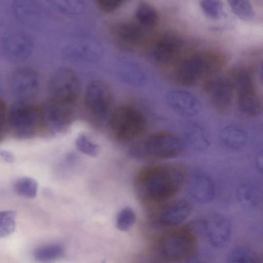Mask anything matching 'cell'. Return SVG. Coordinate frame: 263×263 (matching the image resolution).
<instances>
[{
	"instance_id": "17",
	"label": "cell",
	"mask_w": 263,
	"mask_h": 263,
	"mask_svg": "<svg viewBox=\"0 0 263 263\" xmlns=\"http://www.w3.org/2000/svg\"><path fill=\"white\" fill-rule=\"evenodd\" d=\"M117 71L120 79L125 83L133 86H141L146 80L144 70L133 60L122 57L118 60Z\"/></svg>"
},
{
	"instance_id": "23",
	"label": "cell",
	"mask_w": 263,
	"mask_h": 263,
	"mask_svg": "<svg viewBox=\"0 0 263 263\" xmlns=\"http://www.w3.org/2000/svg\"><path fill=\"white\" fill-rule=\"evenodd\" d=\"M185 138L192 147L198 151L206 149L210 144L207 132L198 125H192L188 127L185 133Z\"/></svg>"
},
{
	"instance_id": "11",
	"label": "cell",
	"mask_w": 263,
	"mask_h": 263,
	"mask_svg": "<svg viewBox=\"0 0 263 263\" xmlns=\"http://www.w3.org/2000/svg\"><path fill=\"white\" fill-rule=\"evenodd\" d=\"M39 85L38 74L31 67L17 68L10 77L11 90L17 101H30L36 95Z\"/></svg>"
},
{
	"instance_id": "20",
	"label": "cell",
	"mask_w": 263,
	"mask_h": 263,
	"mask_svg": "<svg viewBox=\"0 0 263 263\" xmlns=\"http://www.w3.org/2000/svg\"><path fill=\"white\" fill-rule=\"evenodd\" d=\"M141 29V26L138 23H125L116 26L114 33L120 44L132 47L140 41L142 36Z\"/></svg>"
},
{
	"instance_id": "25",
	"label": "cell",
	"mask_w": 263,
	"mask_h": 263,
	"mask_svg": "<svg viewBox=\"0 0 263 263\" xmlns=\"http://www.w3.org/2000/svg\"><path fill=\"white\" fill-rule=\"evenodd\" d=\"M65 249L60 244H51L36 248L33 253L34 259L40 262L52 261L61 258Z\"/></svg>"
},
{
	"instance_id": "24",
	"label": "cell",
	"mask_w": 263,
	"mask_h": 263,
	"mask_svg": "<svg viewBox=\"0 0 263 263\" xmlns=\"http://www.w3.org/2000/svg\"><path fill=\"white\" fill-rule=\"evenodd\" d=\"M135 16L138 24L143 27L153 28L158 22V14L151 5L142 3L136 8Z\"/></svg>"
},
{
	"instance_id": "31",
	"label": "cell",
	"mask_w": 263,
	"mask_h": 263,
	"mask_svg": "<svg viewBox=\"0 0 263 263\" xmlns=\"http://www.w3.org/2000/svg\"><path fill=\"white\" fill-rule=\"evenodd\" d=\"M234 86L238 93L255 91L252 77L246 71H241L235 77Z\"/></svg>"
},
{
	"instance_id": "35",
	"label": "cell",
	"mask_w": 263,
	"mask_h": 263,
	"mask_svg": "<svg viewBox=\"0 0 263 263\" xmlns=\"http://www.w3.org/2000/svg\"><path fill=\"white\" fill-rule=\"evenodd\" d=\"M1 156L4 160L8 163H13L15 161V157L9 151H2L1 152Z\"/></svg>"
},
{
	"instance_id": "21",
	"label": "cell",
	"mask_w": 263,
	"mask_h": 263,
	"mask_svg": "<svg viewBox=\"0 0 263 263\" xmlns=\"http://www.w3.org/2000/svg\"><path fill=\"white\" fill-rule=\"evenodd\" d=\"M219 138L224 146L231 149H239L245 146L248 137L247 133L242 128L229 125L221 129Z\"/></svg>"
},
{
	"instance_id": "14",
	"label": "cell",
	"mask_w": 263,
	"mask_h": 263,
	"mask_svg": "<svg viewBox=\"0 0 263 263\" xmlns=\"http://www.w3.org/2000/svg\"><path fill=\"white\" fill-rule=\"evenodd\" d=\"M166 101L170 108L178 114L184 117H193L199 112L200 102L192 93L180 89L169 91Z\"/></svg>"
},
{
	"instance_id": "19",
	"label": "cell",
	"mask_w": 263,
	"mask_h": 263,
	"mask_svg": "<svg viewBox=\"0 0 263 263\" xmlns=\"http://www.w3.org/2000/svg\"><path fill=\"white\" fill-rule=\"evenodd\" d=\"M237 199L242 206L254 209L260 203L262 191L259 185L252 181L242 183L237 191Z\"/></svg>"
},
{
	"instance_id": "33",
	"label": "cell",
	"mask_w": 263,
	"mask_h": 263,
	"mask_svg": "<svg viewBox=\"0 0 263 263\" xmlns=\"http://www.w3.org/2000/svg\"><path fill=\"white\" fill-rule=\"evenodd\" d=\"M123 2V0H98L97 3L103 11L109 12L118 8Z\"/></svg>"
},
{
	"instance_id": "10",
	"label": "cell",
	"mask_w": 263,
	"mask_h": 263,
	"mask_svg": "<svg viewBox=\"0 0 263 263\" xmlns=\"http://www.w3.org/2000/svg\"><path fill=\"white\" fill-rule=\"evenodd\" d=\"M74 105L49 98L41 107L43 122L53 133L63 132L71 121Z\"/></svg>"
},
{
	"instance_id": "13",
	"label": "cell",
	"mask_w": 263,
	"mask_h": 263,
	"mask_svg": "<svg viewBox=\"0 0 263 263\" xmlns=\"http://www.w3.org/2000/svg\"><path fill=\"white\" fill-rule=\"evenodd\" d=\"M192 205L184 199H178L164 202L159 209L157 218L161 224L175 226L185 221L191 214Z\"/></svg>"
},
{
	"instance_id": "34",
	"label": "cell",
	"mask_w": 263,
	"mask_h": 263,
	"mask_svg": "<svg viewBox=\"0 0 263 263\" xmlns=\"http://www.w3.org/2000/svg\"><path fill=\"white\" fill-rule=\"evenodd\" d=\"M255 161L256 168L263 174V151H260L256 154Z\"/></svg>"
},
{
	"instance_id": "4",
	"label": "cell",
	"mask_w": 263,
	"mask_h": 263,
	"mask_svg": "<svg viewBox=\"0 0 263 263\" xmlns=\"http://www.w3.org/2000/svg\"><path fill=\"white\" fill-rule=\"evenodd\" d=\"M225 62V58L217 53L193 55L179 62L175 69V77L180 84L192 86L201 79L220 71Z\"/></svg>"
},
{
	"instance_id": "30",
	"label": "cell",
	"mask_w": 263,
	"mask_h": 263,
	"mask_svg": "<svg viewBox=\"0 0 263 263\" xmlns=\"http://www.w3.org/2000/svg\"><path fill=\"white\" fill-rule=\"evenodd\" d=\"M77 149L82 153L90 157H96L100 153L99 146L93 142L84 134L79 135L76 139Z\"/></svg>"
},
{
	"instance_id": "36",
	"label": "cell",
	"mask_w": 263,
	"mask_h": 263,
	"mask_svg": "<svg viewBox=\"0 0 263 263\" xmlns=\"http://www.w3.org/2000/svg\"><path fill=\"white\" fill-rule=\"evenodd\" d=\"M261 78L263 81V62L261 64Z\"/></svg>"
},
{
	"instance_id": "28",
	"label": "cell",
	"mask_w": 263,
	"mask_h": 263,
	"mask_svg": "<svg viewBox=\"0 0 263 263\" xmlns=\"http://www.w3.org/2000/svg\"><path fill=\"white\" fill-rule=\"evenodd\" d=\"M16 213L13 211L0 212V237H6L14 231Z\"/></svg>"
},
{
	"instance_id": "32",
	"label": "cell",
	"mask_w": 263,
	"mask_h": 263,
	"mask_svg": "<svg viewBox=\"0 0 263 263\" xmlns=\"http://www.w3.org/2000/svg\"><path fill=\"white\" fill-rule=\"evenodd\" d=\"M200 6L205 14L211 18H218L223 12V5L219 1H202L200 2Z\"/></svg>"
},
{
	"instance_id": "1",
	"label": "cell",
	"mask_w": 263,
	"mask_h": 263,
	"mask_svg": "<svg viewBox=\"0 0 263 263\" xmlns=\"http://www.w3.org/2000/svg\"><path fill=\"white\" fill-rule=\"evenodd\" d=\"M189 174L177 162L151 164L140 168L134 180L139 198L148 203H161L174 197L185 184Z\"/></svg>"
},
{
	"instance_id": "16",
	"label": "cell",
	"mask_w": 263,
	"mask_h": 263,
	"mask_svg": "<svg viewBox=\"0 0 263 263\" xmlns=\"http://www.w3.org/2000/svg\"><path fill=\"white\" fill-rule=\"evenodd\" d=\"M205 88L210 93L213 105L217 109L224 110L231 105L233 98V84L228 79L219 78L209 80Z\"/></svg>"
},
{
	"instance_id": "3",
	"label": "cell",
	"mask_w": 263,
	"mask_h": 263,
	"mask_svg": "<svg viewBox=\"0 0 263 263\" xmlns=\"http://www.w3.org/2000/svg\"><path fill=\"white\" fill-rule=\"evenodd\" d=\"M108 124L114 137L122 143L135 142L143 137L148 128L147 119L136 107L125 105L110 114Z\"/></svg>"
},
{
	"instance_id": "22",
	"label": "cell",
	"mask_w": 263,
	"mask_h": 263,
	"mask_svg": "<svg viewBox=\"0 0 263 263\" xmlns=\"http://www.w3.org/2000/svg\"><path fill=\"white\" fill-rule=\"evenodd\" d=\"M237 103L242 112L251 117L260 115L263 110L262 105L255 91L238 93Z\"/></svg>"
},
{
	"instance_id": "8",
	"label": "cell",
	"mask_w": 263,
	"mask_h": 263,
	"mask_svg": "<svg viewBox=\"0 0 263 263\" xmlns=\"http://www.w3.org/2000/svg\"><path fill=\"white\" fill-rule=\"evenodd\" d=\"M233 223L229 218L219 213H213L201 219L199 233L203 235L213 247L221 249L229 243L233 235Z\"/></svg>"
},
{
	"instance_id": "18",
	"label": "cell",
	"mask_w": 263,
	"mask_h": 263,
	"mask_svg": "<svg viewBox=\"0 0 263 263\" xmlns=\"http://www.w3.org/2000/svg\"><path fill=\"white\" fill-rule=\"evenodd\" d=\"M4 50L7 56L15 60L27 58L32 49L31 40L25 35L13 34L7 36L4 41Z\"/></svg>"
},
{
	"instance_id": "6",
	"label": "cell",
	"mask_w": 263,
	"mask_h": 263,
	"mask_svg": "<svg viewBox=\"0 0 263 263\" xmlns=\"http://www.w3.org/2000/svg\"><path fill=\"white\" fill-rule=\"evenodd\" d=\"M195 233L188 226L164 235L158 242V250L167 259L180 261L189 258L195 247Z\"/></svg>"
},
{
	"instance_id": "5",
	"label": "cell",
	"mask_w": 263,
	"mask_h": 263,
	"mask_svg": "<svg viewBox=\"0 0 263 263\" xmlns=\"http://www.w3.org/2000/svg\"><path fill=\"white\" fill-rule=\"evenodd\" d=\"M7 120L16 137H31L43 122L42 108L30 101H17L8 111Z\"/></svg>"
},
{
	"instance_id": "26",
	"label": "cell",
	"mask_w": 263,
	"mask_h": 263,
	"mask_svg": "<svg viewBox=\"0 0 263 263\" xmlns=\"http://www.w3.org/2000/svg\"><path fill=\"white\" fill-rule=\"evenodd\" d=\"M14 189L18 195L26 198H33L36 195L38 185L34 179L22 177L15 182Z\"/></svg>"
},
{
	"instance_id": "7",
	"label": "cell",
	"mask_w": 263,
	"mask_h": 263,
	"mask_svg": "<svg viewBox=\"0 0 263 263\" xmlns=\"http://www.w3.org/2000/svg\"><path fill=\"white\" fill-rule=\"evenodd\" d=\"M49 99L75 104L79 96L81 84L78 75L71 69H58L48 82Z\"/></svg>"
},
{
	"instance_id": "29",
	"label": "cell",
	"mask_w": 263,
	"mask_h": 263,
	"mask_svg": "<svg viewBox=\"0 0 263 263\" xmlns=\"http://www.w3.org/2000/svg\"><path fill=\"white\" fill-rule=\"evenodd\" d=\"M136 215L134 210L127 206L122 209L118 213L116 219V227L121 231H127L134 224Z\"/></svg>"
},
{
	"instance_id": "9",
	"label": "cell",
	"mask_w": 263,
	"mask_h": 263,
	"mask_svg": "<svg viewBox=\"0 0 263 263\" xmlns=\"http://www.w3.org/2000/svg\"><path fill=\"white\" fill-rule=\"evenodd\" d=\"M112 103V92L105 83L101 81L90 83L85 90L84 104L88 112L98 122L106 119Z\"/></svg>"
},
{
	"instance_id": "27",
	"label": "cell",
	"mask_w": 263,
	"mask_h": 263,
	"mask_svg": "<svg viewBox=\"0 0 263 263\" xmlns=\"http://www.w3.org/2000/svg\"><path fill=\"white\" fill-rule=\"evenodd\" d=\"M233 12L243 21H251L255 16V11L251 3L245 0H232L228 1Z\"/></svg>"
},
{
	"instance_id": "12",
	"label": "cell",
	"mask_w": 263,
	"mask_h": 263,
	"mask_svg": "<svg viewBox=\"0 0 263 263\" xmlns=\"http://www.w3.org/2000/svg\"><path fill=\"white\" fill-rule=\"evenodd\" d=\"M183 42L172 33L162 34L155 40L148 49V54L155 62L166 64L174 60L180 53Z\"/></svg>"
},
{
	"instance_id": "2",
	"label": "cell",
	"mask_w": 263,
	"mask_h": 263,
	"mask_svg": "<svg viewBox=\"0 0 263 263\" xmlns=\"http://www.w3.org/2000/svg\"><path fill=\"white\" fill-rule=\"evenodd\" d=\"M184 148V141L178 135L167 131H158L133 143L128 154L140 160H164L180 156Z\"/></svg>"
},
{
	"instance_id": "15",
	"label": "cell",
	"mask_w": 263,
	"mask_h": 263,
	"mask_svg": "<svg viewBox=\"0 0 263 263\" xmlns=\"http://www.w3.org/2000/svg\"><path fill=\"white\" fill-rule=\"evenodd\" d=\"M190 196L201 203L211 202L215 195V189L212 180L201 172L188 176L185 184Z\"/></svg>"
}]
</instances>
